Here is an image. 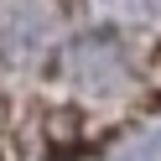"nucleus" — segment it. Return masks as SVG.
Instances as JSON below:
<instances>
[{"label":"nucleus","mask_w":161,"mask_h":161,"mask_svg":"<svg viewBox=\"0 0 161 161\" xmlns=\"http://www.w3.org/2000/svg\"><path fill=\"white\" fill-rule=\"evenodd\" d=\"M88 11L99 21H114V26H140V21L161 16V0H88Z\"/></svg>","instance_id":"obj_3"},{"label":"nucleus","mask_w":161,"mask_h":161,"mask_svg":"<svg viewBox=\"0 0 161 161\" xmlns=\"http://www.w3.org/2000/svg\"><path fill=\"white\" fill-rule=\"evenodd\" d=\"M63 73L78 94H114L119 83L130 78V63H125V47L114 36H78V42H63Z\"/></svg>","instance_id":"obj_2"},{"label":"nucleus","mask_w":161,"mask_h":161,"mask_svg":"<svg viewBox=\"0 0 161 161\" xmlns=\"http://www.w3.org/2000/svg\"><path fill=\"white\" fill-rule=\"evenodd\" d=\"M63 52V16L52 0H0V68L26 73Z\"/></svg>","instance_id":"obj_1"}]
</instances>
